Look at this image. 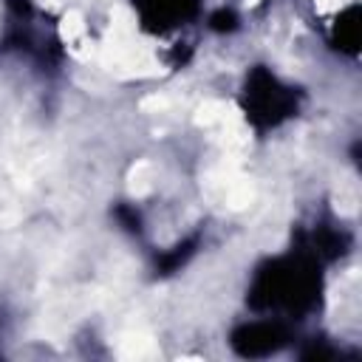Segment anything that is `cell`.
Returning <instances> with one entry per match:
<instances>
[{
  "mask_svg": "<svg viewBox=\"0 0 362 362\" xmlns=\"http://www.w3.org/2000/svg\"><path fill=\"white\" fill-rule=\"evenodd\" d=\"M141 107L144 110H161V107H167V99L164 96H150V99L141 102Z\"/></svg>",
  "mask_w": 362,
  "mask_h": 362,
  "instance_id": "2",
  "label": "cell"
},
{
  "mask_svg": "<svg viewBox=\"0 0 362 362\" xmlns=\"http://www.w3.org/2000/svg\"><path fill=\"white\" fill-rule=\"evenodd\" d=\"M130 178H133V192H136V195L147 192V189H150V164H147V161L136 164V170H133Z\"/></svg>",
  "mask_w": 362,
  "mask_h": 362,
  "instance_id": "1",
  "label": "cell"
}]
</instances>
